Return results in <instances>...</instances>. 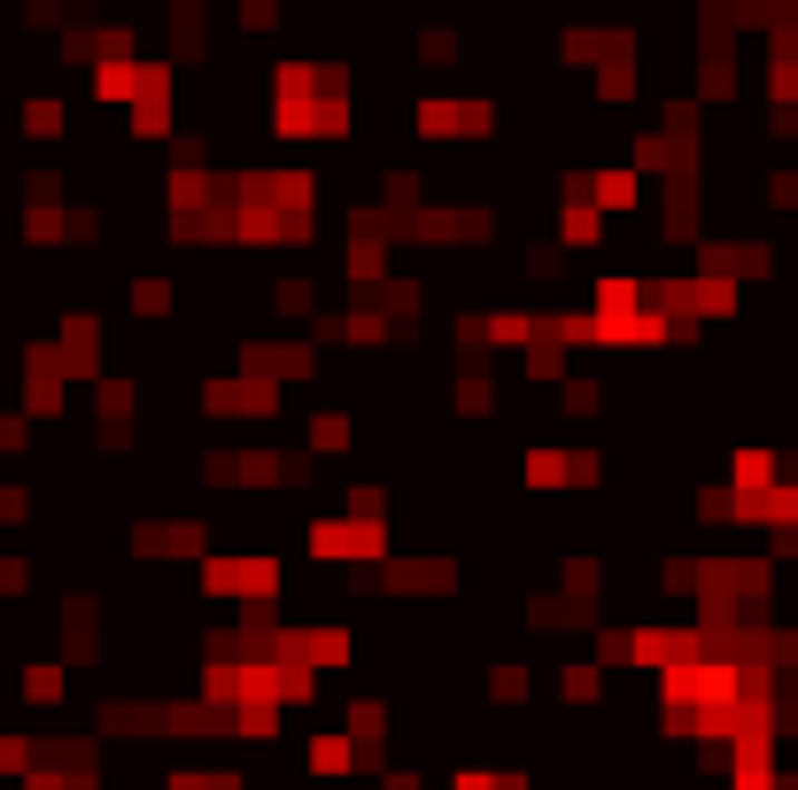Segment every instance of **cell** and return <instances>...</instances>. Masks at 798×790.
Wrapping results in <instances>:
<instances>
[{"instance_id":"obj_9","label":"cell","mask_w":798,"mask_h":790,"mask_svg":"<svg viewBox=\"0 0 798 790\" xmlns=\"http://www.w3.org/2000/svg\"><path fill=\"white\" fill-rule=\"evenodd\" d=\"M31 504H23V488H0V519H23Z\"/></svg>"},{"instance_id":"obj_5","label":"cell","mask_w":798,"mask_h":790,"mask_svg":"<svg viewBox=\"0 0 798 790\" xmlns=\"http://www.w3.org/2000/svg\"><path fill=\"white\" fill-rule=\"evenodd\" d=\"M311 450H349V419H341V411H319V419H311Z\"/></svg>"},{"instance_id":"obj_7","label":"cell","mask_w":798,"mask_h":790,"mask_svg":"<svg viewBox=\"0 0 798 790\" xmlns=\"http://www.w3.org/2000/svg\"><path fill=\"white\" fill-rule=\"evenodd\" d=\"M31 442V419L23 411H0V450H23Z\"/></svg>"},{"instance_id":"obj_3","label":"cell","mask_w":798,"mask_h":790,"mask_svg":"<svg viewBox=\"0 0 798 790\" xmlns=\"http://www.w3.org/2000/svg\"><path fill=\"white\" fill-rule=\"evenodd\" d=\"M62 117H70V109H62L55 94H39V101H23V133H31V140H62Z\"/></svg>"},{"instance_id":"obj_1","label":"cell","mask_w":798,"mask_h":790,"mask_svg":"<svg viewBox=\"0 0 798 790\" xmlns=\"http://www.w3.org/2000/svg\"><path fill=\"white\" fill-rule=\"evenodd\" d=\"M357 768V737H311V776H349Z\"/></svg>"},{"instance_id":"obj_6","label":"cell","mask_w":798,"mask_h":790,"mask_svg":"<svg viewBox=\"0 0 798 790\" xmlns=\"http://www.w3.org/2000/svg\"><path fill=\"white\" fill-rule=\"evenodd\" d=\"M31 737H0V776H31Z\"/></svg>"},{"instance_id":"obj_4","label":"cell","mask_w":798,"mask_h":790,"mask_svg":"<svg viewBox=\"0 0 798 790\" xmlns=\"http://www.w3.org/2000/svg\"><path fill=\"white\" fill-rule=\"evenodd\" d=\"M23 698H31V705H55V698H62V666H55V659L23 666Z\"/></svg>"},{"instance_id":"obj_8","label":"cell","mask_w":798,"mask_h":790,"mask_svg":"<svg viewBox=\"0 0 798 790\" xmlns=\"http://www.w3.org/2000/svg\"><path fill=\"white\" fill-rule=\"evenodd\" d=\"M23 582H31V566L23 558H0V597H23Z\"/></svg>"},{"instance_id":"obj_2","label":"cell","mask_w":798,"mask_h":790,"mask_svg":"<svg viewBox=\"0 0 798 790\" xmlns=\"http://www.w3.org/2000/svg\"><path fill=\"white\" fill-rule=\"evenodd\" d=\"M527 488H574V458H558V450H527Z\"/></svg>"}]
</instances>
